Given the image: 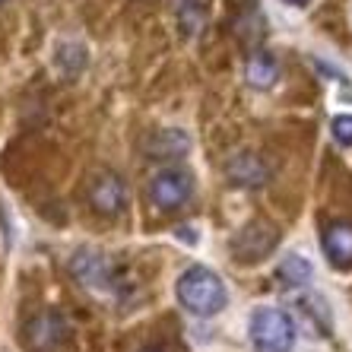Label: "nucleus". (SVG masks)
I'll return each instance as SVG.
<instances>
[{"label":"nucleus","instance_id":"1","mask_svg":"<svg viewBox=\"0 0 352 352\" xmlns=\"http://www.w3.org/2000/svg\"><path fill=\"white\" fill-rule=\"evenodd\" d=\"M175 292H178V302L197 318H216L229 305V292L222 286V279L200 263L181 273L178 283H175Z\"/></svg>","mask_w":352,"mask_h":352},{"label":"nucleus","instance_id":"2","mask_svg":"<svg viewBox=\"0 0 352 352\" xmlns=\"http://www.w3.org/2000/svg\"><path fill=\"white\" fill-rule=\"evenodd\" d=\"M295 320L283 308H257L251 314V343L257 352H292Z\"/></svg>","mask_w":352,"mask_h":352},{"label":"nucleus","instance_id":"3","mask_svg":"<svg viewBox=\"0 0 352 352\" xmlns=\"http://www.w3.org/2000/svg\"><path fill=\"white\" fill-rule=\"evenodd\" d=\"M149 204L156 206L159 213H172V210H181L194 197V178H190L188 168H159L153 178H149L146 188Z\"/></svg>","mask_w":352,"mask_h":352},{"label":"nucleus","instance_id":"4","mask_svg":"<svg viewBox=\"0 0 352 352\" xmlns=\"http://www.w3.org/2000/svg\"><path fill=\"white\" fill-rule=\"evenodd\" d=\"M67 320L58 311H38L23 324L19 343L29 352H58L67 343Z\"/></svg>","mask_w":352,"mask_h":352},{"label":"nucleus","instance_id":"5","mask_svg":"<svg viewBox=\"0 0 352 352\" xmlns=\"http://www.w3.org/2000/svg\"><path fill=\"white\" fill-rule=\"evenodd\" d=\"M86 197H89L92 210H96L98 216H105V219H118V216L127 210V204H131L127 181H124L118 172H111V168H102V172L89 181Z\"/></svg>","mask_w":352,"mask_h":352},{"label":"nucleus","instance_id":"6","mask_svg":"<svg viewBox=\"0 0 352 352\" xmlns=\"http://www.w3.org/2000/svg\"><path fill=\"white\" fill-rule=\"evenodd\" d=\"M70 270L89 292H111L115 289V267L98 251H89V248L76 251L74 261H70Z\"/></svg>","mask_w":352,"mask_h":352},{"label":"nucleus","instance_id":"7","mask_svg":"<svg viewBox=\"0 0 352 352\" xmlns=\"http://www.w3.org/2000/svg\"><path fill=\"white\" fill-rule=\"evenodd\" d=\"M276 241H279V232L270 229V226H248L232 241V251H235V257L241 263H257L276 248Z\"/></svg>","mask_w":352,"mask_h":352},{"label":"nucleus","instance_id":"8","mask_svg":"<svg viewBox=\"0 0 352 352\" xmlns=\"http://www.w3.org/2000/svg\"><path fill=\"white\" fill-rule=\"evenodd\" d=\"M320 248L333 267H352V222H330L320 235Z\"/></svg>","mask_w":352,"mask_h":352},{"label":"nucleus","instance_id":"9","mask_svg":"<svg viewBox=\"0 0 352 352\" xmlns=\"http://www.w3.org/2000/svg\"><path fill=\"white\" fill-rule=\"evenodd\" d=\"M226 175L235 188H261L267 181V165L254 156V153H235L226 162Z\"/></svg>","mask_w":352,"mask_h":352},{"label":"nucleus","instance_id":"10","mask_svg":"<svg viewBox=\"0 0 352 352\" xmlns=\"http://www.w3.org/2000/svg\"><path fill=\"white\" fill-rule=\"evenodd\" d=\"M279 76V64L273 54L267 51H251V58L245 64V80L248 86H254V89H270L273 82Z\"/></svg>","mask_w":352,"mask_h":352},{"label":"nucleus","instance_id":"11","mask_svg":"<svg viewBox=\"0 0 352 352\" xmlns=\"http://www.w3.org/2000/svg\"><path fill=\"white\" fill-rule=\"evenodd\" d=\"M276 276L283 279V286H302V283L311 279V263L298 254H289V257H283V263L276 267Z\"/></svg>","mask_w":352,"mask_h":352},{"label":"nucleus","instance_id":"12","mask_svg":"<svg viewBox=\"0 0 352 352\" xmlns=\"http://www.w3.org/2000/svg\"><path fill=\"white\" fill-rule=\"evenodd\" d=\"M184 149H188V140L181 137V133L162 131L153 143H149V156L153 159H172V156H178V153H184Z\"/></svg>","mask_w":352,"mask_h":352},{"label":"nucleus","instance_id":"13","mask_svg":"<svg viewBox=\"0 0 352 352\" xmlns=\"http://www.w3.org/2000/svg\"><path fill=\"white\" fill-rule=\"evenodd\" d=\"M178 19H181V29L188 35L204 32V23H206V7L204 0H184L178 7Z\"/></svg>","mask_w":352,"mask_h":352},{"label":"nucleus","instance_id":"14","mask_svg":"<svg viewBox=\"0 0 352 352\" xmlns=\"http://www.w3.org/2000/svg\"><path fill=\"white\" fill-rule=\"evenodd\" d=\"M330 133L340 146H352V115H336L330 121Z\"/></svg>","mask_w":352,"mask_h":352},{"label":"nucleus","instance_id":"15","mask_svg":"<svg viewBox=\"0 0 352 352\" xmlns=\"http://www.w3.org/2000/svg\"><path fill=\"white\" fill-rule=\"evenodd\" d=\"M302 308H305L308 314H324V311H327V308H324L318 298H302ZM327 330H330V320H327V318H320L318 324H314V336H324Z\"/></svg>","mask_w":352,"mask_h":352},{"label":"nucleus","instance_id":"16","mask_svg":"<svg viewBox=\"0 0 352 352\" xmlns=\"http://www.w3.org/2000/svg\"><path fill=\"white\" fill-rule=\"evenodd\" d=\"M137 352H168L165 346H143V349H137Z\"/></svg>","mask_w":352,"mask_h":352},{"label":"nucleus","instance_id":"17","mask_svg":"<svg viewBox=\"0 0 352 352\" xmlns=\"http://www.w3.org/2000/svg\"><path fill=\"white\" fill-rule=\"evenodd\" d=\"M283 3H289V7H305L308 0H283Z\"/></svg>","mask_w":352,"mask_h":352},{"label":"nucleus","instance_id":"18","mask_svg":"<svg viewBox=\"0 0 352 352\" xmlns=\"http://www.w3.org/2000/svg\"><path fill=\"white\" fill-rule=\"evenodd\" d=\"M0 3H7V0H0Z\"/></svg>","mask_w":352,"mask_h":352}]
</instances>
